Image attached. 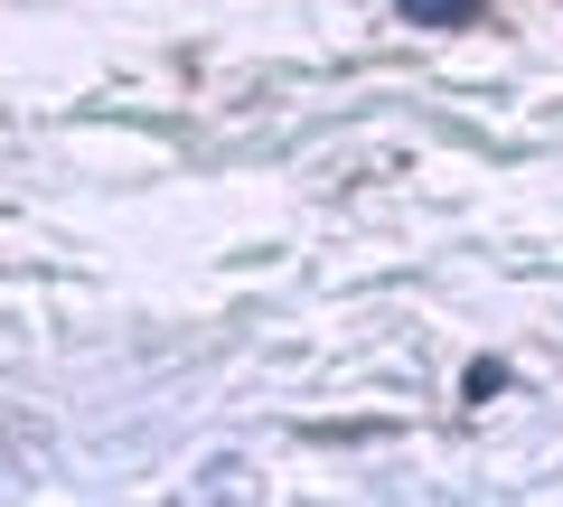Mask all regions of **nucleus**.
I'll return each mask as SVG.
<instances>
[{"label":"nucleus","instance_id":"nucleus-2","mask_svg":"<svg viewBox=\"0 0 563 507\" xmlns=\"http://www.w3.org/2000/svg\"><path fill=\"white\" fill-rule=\"evenodd\" d=\"M498 386H507V366H498V357H479V366H470V405H488Z\"/></svg>","mask_w":563,"mask_h":507},{"label":"nucleus","instance_id":"nucleus-1","mask_svg":"<svg viewBox=\"0 0 563 507\" xmlns=\"http://www.w3.org/2000/svg\"><path fill=\"white\" fill-rule=\"evenodd\" d=\"M479 10H488V0H404V20H413V29H470Z\"/></svg>","mask_w":563,"mask_h":507}]
</instances>
